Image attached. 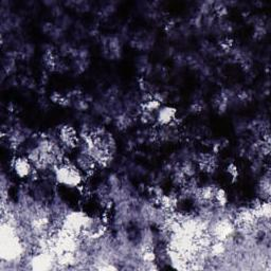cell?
Masks as SVG:
<instances>
[{"mask_svg":"<svg viewBox=\"0 0 271 271\" xmlns=\"http://www.w3.org/2000/svg\"><path fill=\"white\" fill-rule=\"evenodd\" d=\"M59 137L64 146L68 149H74L78 146L79 138L77 132L71 128V126H65L59 134Z\"/></svg>","mask_w":271,"mask_h":271,"instance_id":"3957f363","label":"cell"},{"mask_svg":"<svg viewBox=\"0 0 271 271\" xmlns=\"http://www.w3.org/2000/svg\"><path fill=\"white\" fill-rule=\"evenodd\" d=\"M56 178L61 185L69 188L80 187L83 183V175L81 170L69 164H61L54 171Z\"/></svg>","mask_w":271,"mask_h":271,"instance_id":"6da1fadb","label":"cell"},{"mask_svg":"<svg viewBox=\"0 0 271 271\" xmlns=\"http://www.w3.org/2000/svg\"><path fill=\"white\" fill-rule=\"evenodd\" d=\"M175 115H176V111L174 110V108L165 107L159 111L157 119L160 124L166 125V124H170L175 119Z\"/></svg>","mask_w":271,"mask_h":271,"instance_id":"277c9868","label":"cell"},{"mask_svg":"<svg viewBox=\"0 0 271 271\" xmlns=\"http://www.w3.org/2000/svg\"><path fill=\"white\" fill-rule=\"evenodd\" d=\"M13 169L17 176L21 178L29 177L32 173L34 168L32 167V162L29 158L25 157H18L13 161Z\"/></svg>","mask_w":271,"mask_h":271,"instance_id":"7a4b0ae2","label":"cell"}]
</instances>
